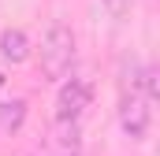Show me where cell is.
<instances>
[{"instance_id": "obj_1", "label": "cell", "mask_w": 160, "mask_h": 156, "mask_svg": "<svg viewBox=\"0 0 160 156\" xmlns=\"http://www.w3.org/2000/svg\"><path fill=\"white\" fill-rule=\"evenodd\" d=\"M153 97H157V75L153 67L130 63L123 78V97H119V126L130 141H142L153 123Z\"/></svg>"}, {"instance_id": "obj_2", "label": "cell", "mask_w": 160, "mask_h": 156, "mask_svg": "<svg viewBox=\"0 0 160 156\" xmlns=\"http://www.w3.org/2000/svg\"><path fill=\"white\" fill-rule=\"evenodd\" d=\"M75 34H71V26L67 22H52L48 26V34L41 37V75L45 82H63V78L71 75V67H75Z\"/></svg>"}, {"instance_id": "obj_3", "label": "cell", "mask_w": 160, "mask_h": 156, "mask_svg": "<svg viewBox=\"0 0 160 156\" xmlns=\"http://www.w3.org/2000/svg\"><path fill=\"white\" fill-rule=\"evenodd\" d=\"M93 100V82L89 78H63L56 93V123H78L82 112Z\"/></svg>"}, {"instance_id": "obj_4", "label": "cell", "mask_w": 160, "mask_h": 156, "mask_svg": "<svg viewBox=\"0 0 160 156\" xmlns=\"http://www.w3.org/2000/svg\"><path fill=\"white\" fill-rule=\"evenodd\" d=\"M0 56H4L8 63H22V60L30 56V37H26L22 30H4V34H0Z\"/></svg>"}, {"instance_id": "obj_5", "label": "cell", "mask_w": 160, "mask_h": 156, "mask_svg": "<svg viewBox=\"0 0 160 156\" xmlns=\"http://www.w3.org/2000/svg\"><path fill=\"white\" fill-rule=\"evenodd\" d=\"M26 123V100H0V134H15Z\"/></svg>"}, {"instance_id": "obj_6", "label": "cell", "mask_w": 160, "mask_h": 156, "mask_svg": "<svg viewBox=\"0 0 160 156\" xmlns=\"http://www.w3.org/2000/svg\"><path fill=\"white\" fill-rule=\"evenodd\" d=\"M60 126V149L75 153L78 149V123H56Z\"/></svg>"}, {"instance_id": "obj_7", "label": "cell", "mask_w": 160, "mask_h": 156, "mask_svg": "<svg viewBox=\"0 0 160 156\" xmlns=\"http://www.w3.org/2000/svg\"><path fill=\"white\" fill-rule=\"evenodd\" d=\"M101 4H104V11H108V15H123L134 0H101Z\"/></svg>"}, {"instance_id": "obj_8", "label": "cell", "mask_w": 160, "mask_h": 156, "mask_svg": "<svg viewBox=\"0 0 160 156\" xmlns=\"http://www.w3.org/2000/svg\"><path fill=\"white\" fill-rule=\"evenodd\" d=\"M0 85H4V78H0Z\"/></svg>"}]
</instances>
